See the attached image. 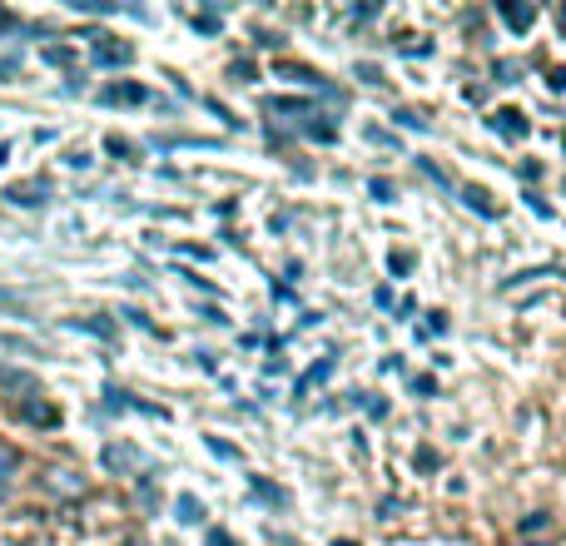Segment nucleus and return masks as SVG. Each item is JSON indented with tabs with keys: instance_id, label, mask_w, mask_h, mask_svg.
<instances>
[{
	"instance_id": "nucleus-1",
	"label": "nucleus",
	"mask_w": 566,
	"mask_h": 546,
	"mask_svg": "<svg viewBox=\"0 0 566 546\" xmlns=\"http://www.w3.org/2000/svg\"><path fill=\"white\" fill-rule=\"evenodd\" d=\"M492 125H497L502 135H512V139H517V135H527V125H522V115H517V109H502V115L492 119Z\"/></svg>"
},
{
	"instance_id": "nucleus-2",
	"label": "nucleus",
	"mask_w": 566,
	"mask_h": 546,
	"mask_svg": "<svg viewBox=\"0 0 566 546\" xmlns=\"http://www.w3.org/2000/svg\"><path fill=\"white\" fill-rule=\"evenodd\" d=\"M105 99H115V105L119 99H145V90L139 85H115V90H105Z\"/></svg>"
},
{
	"instance_id": "nucleus-3",
	"label": "nucleus",
	"mask_w": 566,
	"mask_h": 546,
	"mask_svg": "<svg viewBox=\"0 0 566 546\" xmlns=\"http://www.w3.org/2000/svg\"><path fill=\"white\" fill-rule=\"evenodd\" d=\"M99 60H109V65H125V60H129V45H105V50H99Z\"/></svg>"
},
{
	"instance_id": "nucleus-4",
	"label": "nucleus",
	"mask_w": 566,
	"mask_h": 546,
	"mask_svg": "<svg viewBox=\"0 0 566 546\" xmlns=\"http://www.w3.org/2000/svg\"><path fill=\"white\" fill-rule=\"evenodd\" d=\"M462 195H468V204L478 209V214H492V204H488V195H482V189H462Z\"/></svg>"
},
{
	"instance_id": "nucleus-5",
	"label": "nucleus",
	"mask_w": 566,
	"mask_h": 546,
	"mask_svg": "<svg viewBox=\"0 0 566 546\" xmlns=\"http://www.w3.org/2000/svg\"><path fill=\"white\" fill-rule=\"evenodd\" d=\"M502 15H507V20H512V25H517V30H522V25H527V20H532V10H522V6H502Z\"/></svg>"
},
{
	"instance_id": "nucleus-6",
	"label": "nucleus",
	"mask_w": 566,
	"mask_h": 546,
	"mask_svg": "<svg viewBox=\"0 0 566 546\" xmlns=\"http://www.w3.org/2000/svg\"><path fill=\"white\" fill-rule=\"evenodd\" d=\"M0 25H6V10H0Z\"/></svg>"
}]
</instances>
